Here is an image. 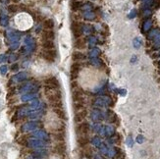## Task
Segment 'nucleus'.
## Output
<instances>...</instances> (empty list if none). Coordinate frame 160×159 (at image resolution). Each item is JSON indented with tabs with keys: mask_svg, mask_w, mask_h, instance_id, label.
<instances>
[{
	"mask_svg": "<svg viewBox=\"0 0 160 159\" xmlns=\"http://www.w3.org/2000/svg\"><path fill=\"white\" fill-rule=\"evenodd\" d=\"M16 24L19 29L21 30H26L28 28L31 27V17L26 14H20L16 17Z\"/></svg>",
	"mask_w": 160,
	"mask_h": 159,
	"instance_id": "f257e3e1",
	"label": "nucleus"
},
{
	"mask_svg": "<svg viewBox=\"0 0 160 159\" xmlns=\"http://www.w3.org/2000/svg\"><path fill=\"white\" fill-rule=\"evenodd\" d=\"M90 125L88 123H79V126H77L76 133L77 136H88V134L90 133Z\"/></svg>",
	"mask_w": 160,
	"mask_h": 159,
	"instance_id": "f03ea898",
	"label": "nucleus"
},
{
	"mask_svg": "<svg viewBox=\"0 0 160 159\" xmlns=\"http://www.w3.org/2000/svg\"><path fill=\"white\" fill-rule=\"evenodd\" d=\"M45 62H49V63H53L57 59V52L55 49H47L43 54Z\"/></svg>",
	"mask_w": 160,
	"mask_h": 159,
	"instance_id": "7ed1b4c3",
	"label": "nucleus"
},
{
	"mask_svg": "<svg viewBox=\"0 0 160 159\" xmlns=\"http://www.w3.org/2000/svg\"><path fill=\"white\" fill-rule=\"evenodd\" d=\"M54 153L56 154L57 156H60V157H63L66 153V144L64 142H58L57 144L54 146L53 149Z\"/></svg>",
	"mask_w": 160,
	"mask_h": 159,
	"instance_id": "20e7f679",
	"label": "nucleus"
},
{
	"mask_svg": "<svg viewBox=\"0 0 160 159\" xmlns=\"http://www.w3.org/2000/svg\"><path fill=\"white\" fill-rule=\"evenodd\" d=\"M45 85H46L47 89H57L60 87L59 82L55 78H49V79H47L45 81Z\"/></svg>",
	"mask_w": 160,
	"mask_h": 159,
	"instance_id": "39448f33",
	"label": "nucleus"
},
{
	"mask_svg": "<svg viewBox=\"0 0 160 159\" xmlns=\"http://www.w3.org/2000/svg\"><path fill=\"white\" fill-rule=\"evenodd\" d=\"M86 114H88V112H86V109H83V110H81V111L76 112V114H75V118H74L75 122L78 124L84 122V118L86 117Z\"/></svg>",
	"mask_w": 160,
	"mask_h": 159,
	"instance_id": "423d86ee",
	"label": "nucleus"
},
{
	"mask_svg": "<svg viewBox=\"0 0 160 159\" xmlns=\"http://www.w3.org/2000/svg\"><path fill=\"white\" fill-rule=\"evenodd\" d=\"M72 31L73 33H74V36L75 38H79L80 36H82V30H81V27L79 26V24L76 22V23H73L72 25Z\"/></svg>",
	"mask_w": 160,
	"mask_h": 159,
	"instance_id": "0eeeda50",
	"label": "nucleus"
},
{
	"mask_svg": "<svg viewBox=\"0 0 160 159\" xmlns=\"http://www.w3.org/2000/svg\"><path fill=\"white\" fill-rule=\"evenodd\" d=\"M53 112L57 115V117H59L61 120H66L67 119V116H66V112L65 110L63 109V107H59V108H54Z\"/></svg>",
	"mask_w": 160,
	"mask_h": 159,
	"instance_id": "6e6552de",
	"label": "nucleus"
},
{
	"mask_svg": "<svg viewBox=\"0 0 160 159\" xmlns=\"http://www.w3.org/2000/svg\"><path fill=\"white\" fill-rule=\"evenodd\" d=\"M78 144H79L80 146L82 147H84L86 146V144H88V142H90V140H88V136H78Z\"/></svg>",
	"mask_w": 160,
	"mask_h": 159,
	"instance_id": "1a4fd4ad",
	"label": "nucleus"
},
{
	"mask_svg": "<svg viewBox=\"0 0 160 159\" xmlns=\"http://www.w3.org/2000/svg\"><path fill=\"white\" fill-rule=\"evenodd\" d=\"M86 40H84V38H77L76 42H75V47L77 48V49H84V48H86Z\"/></svg>",
	"mask_w": 160,
	"mask_h": 159,
	"instance_id": "9d476101",
	"label": "nucleus"
},
{
	"mask_svg": "<svg viewBox=\"0 0 160 159\" xmlns=\"http://www.w3.org/2000/svg\"><path fill=\"white\" fill-rule=\"evenodd\" d=\"M79 69H80V65L79 63H75L74 65H72L71 67V75H72V78H77L78 73H79Z\"/></svg>",
	"mask_w": 160,
	"mask_h": 159,
	"instance_id": "9b49d317",
	"label": "nucleus"
},
{
	"mask_svg": "<svg viewBox=\"0 0 160 159\" xmlns=\"http://www.w3.org/2000/svg\"><path fill=\"white\" fill-rule=\"evenodd\" d=\"M43 38H45V40H52L54 38V33L52 32V30H47L43 33Z\"/></svg>",
	"mask_w": 160,
	"mask_h": 159,
	"instance_id": "f8f14e48",
	"label": "nucleus"
},
{
	"mask_svg": "<svg viewBox=\"0 0 160 159\" xmlns=\"http://www.w3.org/2000/svg\"><path fill=\"white\" fill-rule=\"evenodd\" d=\"M43 47L45 49H54L55 45H54V42L52 40H45L43 42Z\"/></svg>",
	"mask_w": 160,
	"mask_h": 159,
	"instance_id": "ddd939ff",
	"label": "nucleus"
},
{
	"mask_svg": "<svg viewBox=\"0 0 160 159\" xmlns=\"http://www.w3.org/2000/svg\"><path fill=\"white\" fill-rule=\"evenodd\" d=\"M53 27H54V23H53V21L52 20L48 19L44 22V28L46 30H52L53 29Z\"/></svg>",
	"mask_w": 160,
	"mask_h": 159,
	"instance_id": "4468645a",
	"label": "nucleus"
},
{
	"mask_svg": "<svg viewBox=\"0 0 160 159\" xmlns=\"http://www.w3.org/2000/svg\"><path fill=\"white\" fill-rule=\"evenodd\" d=\"M76 57V60H80V59H84V54H81V53H79V52H77V53H75L74 54V58Z\"/></svg>",
	"mask_w": 160,
	"mask_h": 159,
	"instance_id": "2eb2a0df",
	"label": "nucleus"
}]
</instances>
